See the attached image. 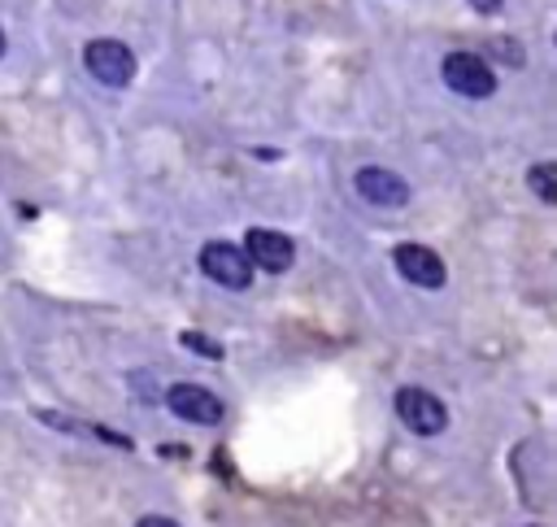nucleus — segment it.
I'll list each match as a JSON object with an SVG mask.
<instances>
[{
	"mask_svg": "<svg viewBox=\"0 0 557 527\" xmlns=\"http://www.w3.org/2000/svg\"><path fill=\"white\" fill-rule=\"evenodd\" d=\"M165 405H170L178 418L200 422V427H213V422L222 418V401H218L209 388H200V383H174V388H165Z\"/></svg>",
	"mask_w": 557,
	"mask_h": 527,
	"instance_id": "0eeeda50",
	"label": "nucleus"
},
{
	"mask_svg": "<svg viewBox=\"0 0 557 527\" xmlns=\"http://www.w3.org/2000/svg\"><path fill=\"white\" fill-rule=\"evenodd\" d=\"M470 9H479V13H496L500 9V0H466Z\"/></svg>",
	"mask_w": 557,
	"mask_h": 527,
	"instance_id": "f8f14e48",
	"label": "nucleus"
},
{
	"mask_svg": "<svg viewBox=\"0 0 557 527\" xmlns=\"http://www.w3.org/2000/svg\"><path fill=\"white\" fill-rule=\"evenodd\" d=\"M396 414H400V422H405L413 436H440V431L448 427L444 401H440L435 392H426V388H400V392H396Z\"/></svg>",
	"mask_w": 557,
	"mask_h": 527,
	"instance_id": "f257e3e1",
	"label": "nucleus"
},
{
	"mask_svg": "<svg viewBox=\"0 0 557 527\" xmlns=\"http://www.w3.org/2000/svg\"><path fill=\"white\" fill-rule=\"evenodd\" d=\"M444 83L461 96H492L496 91L492 65L479 52H448L444 57Z\"/></svg>",
	"mask_w": 557,
	"mask_h": 527,
	"instance_id": "20e7f679",
	"label": "nucleus"
},
{
	"mask_svg": "<svg viewBox=\"0 0 557 527\" xmlns=\"http://www.w3.org/2000/svg\"><path fill=\"white\" fill-rule=\"evenodd\" d=\"M83 65L91 70V78H100L109 87H126L135 74V52L122 39H91L83 52Z\"/></svg>",
	"mask_w": 557,
	"mask_h": 527,
	"instance_id": "f03ea898",
	"label": "nucleus"
},
{
	"mask_svg": "<svg viewBox=\"0 0 557 527\" xmlns=\"http://www.w3.org/2000/svg\"><path fill=\"white\" fill-rule=\"evenodd\" d=\"M392 261H396V270L409 279V283H418V287H444V261H440V253H431L426 244H400L396 253H392Z\"/></svg>",
	"mask_w": 557,
	"mask_h": 527,
	"instance_id": "6e6552de",
	"label": "nucleus"
},
{
	"mask_svg": "<svg viewBox=\"0 0 557 527\" xmlns=\"http://www.w3.org/2000/svg\"><path fill=\"white\" fill-rule=\"evenodd\" d=\"M531 527H535V523H531Z\"/></svg>",
	"mask_w": 557,
	"mask_h": 527,
	"instance_id": "4468645a",
	"label": "nucleus"
},
{
	"mask_svg": "<svg viewBox=\"0 0 557 527\" xmlns=\"http://www.w3.org/2000/svg\"><path fill=\"white\" fill-rule=\"evenodd\" d=\"M244 257H248V266H261V270H270V274H283V270L296 261V248H292V240H287L283 231L252 226V231L244 235Z\"/></svg>",
	"mask_w": 557,
	"mask_h": 527,
	"instance_id": "423d86ee",
	"label": "nucleus"
},
{
	"mask_svg": "<svg viewBox=\"0 0 557 527\" xmlns=\"http://www.w3.org/2000/svg\"><path fill=\"white\" fill-rule=\"evenodd\" d=\"M200 270H205L213 283L231 287V292H244V287L252 283V266H248L244 248H235V244H226V240H213V244L200 248Z\"/></svg>",
	"mask_w": 557,
	"mask_h": 527,
	"instance_id": "7ed1b4c3",
	"label": "nucleus"
},
{
	"mask_svg": "<svg viewBox=\"0 0 557 527\" xmlns=\"http://www.w3.org/2000/svg\"><path fill=\"white\" fill-rule=\"evenodd\" d=\"M183 344H187L191 353H200V357H222V344L209 340V335H200V331H183Z\"/></svg>",
	"mask_w": 557,
	"mask_h": 527,
	"instance_id": "9d476101",
	"label": "nucleus"
},
{
	"mask_svg": "<svg viewBox=\"0 0 557 527\" xmlns=\"http://www.w3.org/2000/svg\"><path fill=\"white\" fill-rule=\"evenodd\" d=\"M527 179H531V192H535L540 200H548V205L557 200V166H553V161L531 166V174H527Z\"/></svg>",
	"mask_w": 557,
	"mask_h": 527,
	"instance_id": "1a4fd4ad",
	"label": "nucleus"
},
{
	"mask_svg": "<svg viewBox=\"0 0 557 527\" xmlns=\"http://www.w3.org/2000/svg\"><path fill=\"white\" fill-rule=\"evenodd\" d=\"M135 527H178L174 518H165V514H148V518H139Z\"/></svg>",
	"mask_w": 557,
	"mask_h": 527,
	"instance_id": "9b49d317",
	"label": "nucleus"
},
{
	"mask_svg": "<svg viewBox=\"0 0 557 527\" xmlns=\"http://www.w3.org/2000/svg\"><path fill=\"white\" fill-rule=\"evenodd\" d=\"M0 57H4V30H0Z\"/></svg>",
	"mask_w": 557,
	"mask_h": 527,
	"instance_id": "ddd939ff",
	"label": "nucleus"
},
{
	"mask_svg": "<svg viewBox=\"0 0 557 527\" xmlns=\"http://www.w3.org/2000/svg\"><path fill=\"white\" fill-rule=\"evenodd\" d=\"M352 187H357L361 200H370L379 209H400L409 200V183L396 170H383V166H361L352 174Z\"/></svg>",
	"mask_w": 557,
	"mask_h": 527,
	"instance_id": "39448f33",
	"label": "nucleus"
}]
</instances>
